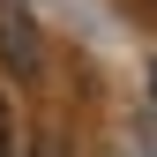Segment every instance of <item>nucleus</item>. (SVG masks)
Returning a JSON list of instances; mask_svg holds the SVG:
<instances>
[{
    "label": "nucleus",
    "instance_id": "obj_1",
    "mask_svg": "<svg viewBox=\"0 0 157 157\" xmlns=\"http://www.w3.org/2000/svg\"><path fill=\"white\" fill-rule=\"evenodd\" d=\"M0 60H8V75H37L45 67V37H37L23 0H0Z\"/></svg>",
    "mask_w": 157,
    "mask_h": 157
},
{
    "label": "nucleus",
    "instance_id": "obj_2",
    "mask_svg": "<svg viewBox=\"0 0 157 157\" xmlns=\"http://www.w3.org/2000/svg\"><path fill=\"white\" fill-rule=\"evenodd\" d=\"M0 157H15V105L0 97Z\"/></svg>",
    "mask_w": 157,
    "mask_h": 157
}]
</instances>
